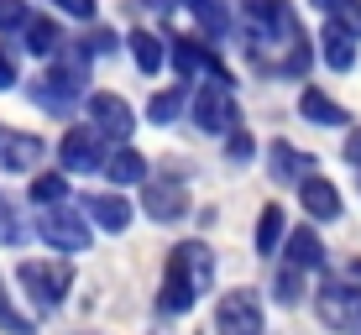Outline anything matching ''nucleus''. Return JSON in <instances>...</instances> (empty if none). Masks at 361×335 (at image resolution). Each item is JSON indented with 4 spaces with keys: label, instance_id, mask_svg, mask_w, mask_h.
Returning <instances> with one entry per match:
<instances>
[{
    "label": "nucleus",
    "instance_id": "27",
    "mask_svg": "<svg viewBox=\"0 0 361 335\" xmlns=\"http://www.w3.org/2000/svg\"><path fill=\"white\" fill-rule=\"evenodd\" d=\"M330 21H341V27H351L356 37H361V0H341V6H335V16Z\"/></svg>",
    "mask_w": 361,
    "mask_h": 335
},
{
    "label": "nucleus",
    "instance_id": "20",
    "mask_svg": "<svg viewBox=\"0 0 361 335\" xmlns=\"http://www.w3.org/2000/svg\"><path fill=\"white\" fill-rule=\"evenodd\" d=\"M298 110H304L309 121H319V126H351V116H345L330 95H319V90H304V95H298Z\"/></svg>",
    "mask_w": 361,
    "mask_h": 335
},
{
    "label": "nucleus",
    "instance_id": "9",
    "mask_svg": "<svg viewBox=\"0 0 361 335\" xmlns=\"http://www.w3.org/2000/svg\"><path fill=\"white\" fill-rule=\"evenodd\" d=\"M84 110H90V121H94V126L105 131V136H116V142H126V136L136 131V110H131L126 100H121V95H105V90H94Z\"/></svg>",
    "mask_w": 361,
    "mask_h": 335
},
{
    "label": "nucleus",
    "instance_id": "23",
    "mask_svg": "<svg viewBox=\"0 0 361 335\" xmlns=\"http://www.w3.org/2000/svg\"><path fill=\"white\" fill-rule=\"evenodd\" d=\"M68 200V178L63 173H42L32 178V205H63Z\"/></svg>",
    "mask_w": 361,
    "mask_h": 335
},
{
    "label": "nucleus",
    "instance_id": "6",
    "mask_svg": "<svg viewBox=\"0 0 361 335\" xmlns=\"http://www.w3.org/2000/svg\"><path fill=\"white\" fill-rule=\"evenodd\" d=\"M215 330L220 335H262V299L252 288H231L215 309Z\"/></svg>",
    "mask_w": 361,
    "mask_h": 335
},
{
    "label": "nucleus",
    "instance_id": "35",
    "mask_svg": "<svg viewBox=\"0 0 361 335\" xmlns=\"http://www.w3.org/2000/svg\"><path fill=\"white\" fill-rule=\"evenodd\" d=\"M351 278H361V257H356V262H351Z\"/></svg>",
    "mask_w": 361,
    "mask_h": 335
},
{
    "label": "nucleus",
    "instance_id": "14",
    "mask_svg": "<svg viewBox=\"0 0 361 335\" xmlns=\"http://www.w3.org/2000/svg\"><path fill=\"white\" fill-rule=\"evenodd\" d=\"M42 157V142L37 136H0V168L6 173H27Z\"/></svg>",
    "mask_w": 361,
    "mask_h": 335
},
{
    "label": "nucleus",
    "instance_id": "18",
    "mask_svg": "<svg viewBox=\"0 0 361 335\" xmlns=\"http://www.w3.org/2000/svg\"><path fill=\"white\" fill-rule=\"evenodd\" d=\"M257 252L262 257H272V252H283V241H288V220H283V209L278 205H267L262 209V220H257Z\"/></svg>",
    "mask_w": 361,
    "mask_h": 335
},
{
    "label": "nucleus",
    "instance_id": "28",
    "mask_svg": "<svg viewBox=\"0 0 361 335\" xmlns=\"http://www.w3.org/2000/svg\"><path fill=\"white\" fill-rule=\"evenodd\" d=\"M298 272H304V267L288 262V272L278 278V304H298Z\"/></svg>",
    "mask_w": 361,
    "mask_h": 335
},
{
    "label": "nucleus",
    "instance_id": "5",
    "mask_svg": "<svg viewBox=\"0 0 361 335\" xmlns=\"http://www.w3.org/2000/svg\"><path fill=\"white\" fill-rule=\"evenodd\" d=\"M37 236H42L53 252H84V246H90V220H84L79 209H68V205H42Z\"/></svg>",
    "mask_w": 361,
    "mask_h": 335
},
{
    "label": "nucleus",
    "instance_id": "17",
    "mask_svg": "<svg viewBox=\"0 0 361 335\" xmlns=\"http://www.w3.org/2000/svg\"><path fill=\"white\" fill-rule=\"evenodd\" d=\"M105 173H110V183H147L152 178V173H147V157L131 152V147H116V152L105 157Z\"/></svg>",
    "mask_w": 361,
    "mask_h": 335
},
{
    "label": "nucleus",
    "instance_id": "8",
    "mask_svg": "<svg viewBox=\"0 0 361 335\" xmlns=\"http://www.w3.org/2000/svg\"><path fill=\"white\" fill-rule=\"evenodd\" d=\"M142 209L168 226V220H178L183 209H189V189H183L178 178H168V173H152V178L142 183Z\"/></svg>",
    "mask_w": 361,
    "mask_h": 335
},
{
    "label": "nucleus",
    "instance_id": "16",
    "mask_svg": "<svg viewBox=\"0 0 361 335\" xmlns=\"http://www.w3.org/2000/svg\"><path fill=\"white\" fill-rule=\"evenodd\" d=\"M272 163H278V168H272V173H278V178L283 183H304L309 178V173H314L319 163H314V157H304V152H298V147H288V142H272Z\"/></svg>",
    "mask_w": 361,
    "mask_h": 335
},
{
    "label": "nucleus",
    "instance_id": "3",
    "mask_svg": "<svg viewBox=\"0 0 361 335\" xmlns=\"http://www.w3.org/2000/svg\"><path fill=\"white\" fill-rule=\"evenodd\" d=\"M314 315H319V325H330L341 335H361V278L356 283H325L314 293Z\"/></svg>",
    "mask_w": 361,
    "mask_h": 335
},
{
    "label": "nucleus",
    "instance_id": "11",
    "mask_svg": "<svg viewBox=\"0 0 361 335\" xmlns=\"http://www.w3.org/2000/svg\"><path fill=\"white\" fill-rule=\"evenodd\" d=\"M298 200H304L309 220H335L341 215V189H335L330 178H319V173H309V178L298 183Z\"/></svg>",
    "mask_w": 361,
    "mask_h": 335
},
{
    "label": "nucleus",
    "instance_id": "34",
    "mask_svg": "<svg viewBox=\"0 0 361 335\" xmlns=\"http://www.w3.org/2000/svg\"><path fill=\"white\" fill-rule=\"evenodd\" d=\"M147 6H157V11H168V6H173V0H147Z\"/></svg>",
    "mask_w": 361,
    "mask_h": 335
},
{
    "label": "nucleus",
    "instance_id": "7",
    "mask_svg": "<svg viewBox=\"0 0 361 335\" xmlns=\"http://www.w3.org/2000/svg\"><path fill=\"white\" fill-rule=\"evenodd\" d=\"M58 157H63V168L68 173H94V168H105V131L99 126H73L63 136V147H58Z\"/></svg>",
    "mask_w": 361,
    "mask_h": 335
},
{
    "label": "nucleus",
    "instance_id": "21",
    "mask_svg": "<svg viewBox=\"0 0 361 335\" xmlns=\"http://www.w3.org/2000/svg\"><path fill=\"white\" fill-rule=\"evenodd\" d=\"M189 11H194L199 27H204V37H226L231 32V6L226 0H189Z\"/></svg>",
    "mask_w": 361,
    "mask_h": 335
},
{
    "label": "nucleus",
    "instance_id": "30",
    "mask_svg": "<svg viewBox=\"0 0 361 335\" xmlns=\"http://www.w3.org/2000/svg\"><path fill=\"white\" fill-rule=\"evenodd\" d=\"M84 47H90L94 58L99 53H116V32H90V37H84Z\"/></svg>",
    "mask_w": 361,
    "mask_h": 335
},
{
    "label": "nucleus",
    "instance_id": "15",
    "mask_svg": "<svg viewBox=\"0 0 361 335\" xmlns=\"http://www.w3.org/2000/svg\"><path fill=\"white\" fill-rule=\"evenodd\" d=\"M126 42H131V58H136V68H142V73H157V68L168 63V47H163V37H157V32L136 27Z\"/></svg>",
    "mask_w": 361,
    "mask_h": 335
},
{
    "label": "nucleus",
    "instance_id": "2",
    "mask_svg": "<svg viewBox=\"0 0 361 335\" xmlns=\"http://www.w3.org/2000/svg\"><path fill=\"white\" fill-rule=\"evenodd\" d=\"M189 110H194V126H204V131H231V126H235V100H231V79H226V68L194 84Z\"/></svg>",
    "mask_w": 361,
    "mask_h": 335
},
{
    "label": "nucleus",
    "instance_id": "1",
    "mask_svg": "<svg viewBox=\"0 0 361 335\" xmlns=\"http://www.w3.org/2000/svg\"><path fill=\"white\" fill-rule=\"evenodd\" d=\"M209 278H215V257H209L204 241H183L168 252L163 267V293H157V309L163 315H189L199 293H209Z\"/></svg>",
    "mask_w": 361,
    "mask_h": 335
},
{
    "label": "nucleus",
    "instance_id": "10",
    "mask_svg": "<svg viewBox=\"0 0 361 335\" xmlns=\"http://www.w3.org/2000/svg\"><path fill=\"white\" fill-rule=\"evenodd\" d=\"M319 53H325V63H330L335 73H345V68H356V58H361V42H356V32H351V27L330 21V27L319 32Z\"/></svg>",
    "mask_w": 361,
    "mask_h": 335
},
{
    "label": "nucleus",
    "instance_id": "29",
    "mask_svg": "<svg viewBox=\"0 0 361 335\" xmlns=\"http://www.w3.org/2000/svg\"><path fill=\"white\" fill-rule=\"evenodd\" d=\"M0 325H6L11 335H32V319H27V315H16V309H11L6 299H0Z\"/></svg>",
    "mask_w": 361,
    "mask_h": 335
},
{
    "label": "nucleus",
    "instance_id": "26",
    "mask_svg": "<svg viewBox=\"0 0 361 335\" xmlns=\"http://www.w3.org/2000/svg\"><path fill=\"white\" fill-rule=\"evenodd\" d=\"M27 0H0V27H27Z\"/></svg>",
    "mask_w": 361,
    "mask_h": 335
},
{
    "label": "nucleus",
    "instance_id": "12",
    "mask_svg": "<svg viewBox=\"0 0 361 335\" xmlns=\"http://www.w3.org/2000/svg\"><path fill=\"white\" fill-rule=\"evenodd\" d=\"M84 209H90V220H94L99 231H110V236L131 226V205L121 200V194H90V200H84Z\"/></svg>",
    "mask_w": 361,
    "mask_h": 335
},
{
    "label": "nucleus",
    "instance_id": "22",
    "mask_svg": "<svg viewBox=\"0 0 361 335\" xmlns=\"http://www.w3.org/2000/svg\"><path fill=\"white\" fill-rule=\"evenodd\" d=\"M21 32H27V53H37V58L58 47V21H47V16H27Z\"/></svg>",
    "mask_w": 361,
    "mask_h": 335
},
{
    "label": "nucleus",
    "instance_id": "24",
    "mask_svg": "<svg viewBox=\"0 0 361 335\" xmlns=\"http://www.w3.org/2000/svg\"><path fill=\"white\" fill-rule=\"evenodd\" d=\"M178 95H152V105H147V116L157 121V126H168V121H178Z\"/></svg>",
    "mask_w": 361,
    "mask_h": 335
},
{
    "label": "nucleus",
    "instance_id": "31",
    "mask_svg": "<svg viewBox=\"0 0 361 335\" xmlns=\"http://www.w3.org/2000/svg\"><path fill=\"white\" fill-rule=\"evenodd\" d=\"M58 11H68L73 21H90L94 16V0H58Z\"/></svg>",
    "mask_w": 361,
    "mask_h": 335
},
{
    "label": "nucleus",
    "instance_id": "32",
    "mask_svg": "<svg viewBox=\"0 0 361 335\" xmlns=\"http://www.w3.org/2000/svg\"><path fill=\"white\" fill-rule=\"evenodd\" d=\"M345 163H351V168H361V126H356L351 136H345Z\"/></svg>",
    "mask_w": 361,
    "mask_h": 335
},
{
    "label": "nucleus",
    "instance_id": "4",
    "mask_svg": "<svg viewBox=\"0 0 361 335\" xmlns=\"http://www.w3.org/2000/svg\"><path fill=\"white\" fill-rule=\"evenodd\" d=\"M16 283L27 288V299L47 315V309L63 304V293H68V283H73V272H68V262H21V267H16Z\"/></svg>",
    "mask_w": 361,
    "mask_h": 335
},
{
    "label": "nucleus",
    "instance_id": "19",
    "mask_svg": "<svg viewBox=\"0 0 361 335\" xmlns=\"http://www.w3.org/2000/svg\"><path fill=\"white\" fill-rule=\"evenodd\" d=\"M173 68L183 73V79H194V73H220V63H215V53H204L199 42H173Z\"/></svg>",
    "mask_w": 361,
    "mask_h": 335
},
{
    "label": "nucleus",
    "instance_id": "33",
    "mask_svg": "<svg viewBox=\"0 0 361 335\" xmlns=\"http://www.w3.org/2000/svg\"><path fill=\"white\" fill-rule=\"evenodd\" d=\"M11 84H16V68H11V58L0 53V90H11Z\"/></svg>",
    "mask_w": 361,
    "mask_h": 335
},
{
    "label": "nucleus",
    "instance_id": "25",
    "mask_svg": "<svg viewBox=\"0 0 361 335\" xmlns=\"http://www.w3.org/2000/svg\"><path fill=\"white\" fill-rule=\"evenodd\" d=\"M252 152H257V142H252L241 126H231V136H226V157H235V163H252Z\"/></svg>",
    "mask_w": 361,
    "mask_h": 335
},
{
    "label": "nucleus",
    "instance_id": "13",
    "mask_svg": "<svg viewBox=\"0 0 361 335\" xmlns=\"http://www.w3.org/2000/svg\"><path fill=\"white\" fill-rule=\"evenodd\" d=\"M283 252H288V262H293V267H304V272H314L319 262H325V241L314 236V226H298V231H288Z\"/></svg>",
    "mask_w": 361,
    "mask_h": 335
}]
</instances>
